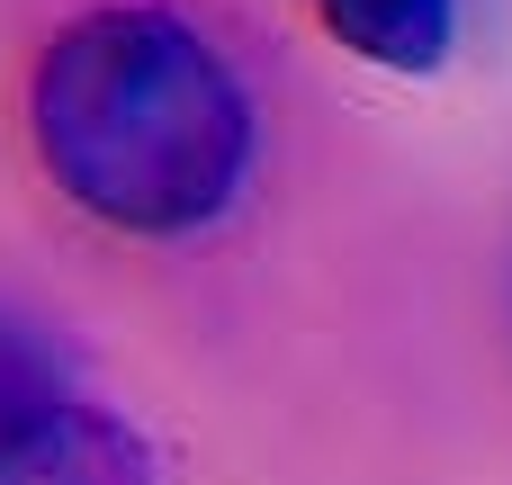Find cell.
Returning a JSON list of instances; mask_svg holds the SVG:
<instances>
[{"label":"cell","mask_w":512,"mask_h":485,"mask_svg":"<svg viewBox=\"0 0 512 485\" xmlns=\"http://www.w3.org/2000/svg\"><path fill=\"white\" fill-rule=\"evenodd\" d=\"M45 180L108 234H207L252 180V99L216 36L162 0L81 9L27 72Z\"/></svg>","instance_id":"1"},{"label":"cell","mask_w":512,"mask_h":485,"mask_svg":"<svg viewBox=\"0 0 512 485\" xmlns=\"http://www.w3.org/2000/svg\"><path fill=\"white\" fill-rule=\"evenodd\" d=\"M0 485H162V459L108 405L54 396L18 441H0Z\"/></svg>","instance_id":"2"},{"label":"cell","mask_w":512,"mask_h":485,"mask_svg":"<svg viewBox=\"0 0 512 485\" xmlns=\"http://www.w3.org/2000/svg\"><path fill=\"white\" fill-rule=\"evenodd\" d=\"M315 27H324L342 54L378 63V72L423 81V72H441L450 45H459V0H315Z\"/></svg>","instance_id":"3"},{"label":"cell","mask_w":512,"mask_h":485,"mask_svg":"<svg viewBox=\"0 0 512 485\" xmlns=\"http://www.w3.org/2000/svg\"><path fill=\"white\" fill-rule=\"evenodd\" d=\"M54 396H72V387H63V360H54L27 324L0 315V441H18Z\"/></svg>","instance_id":"4"}]
</instances>
